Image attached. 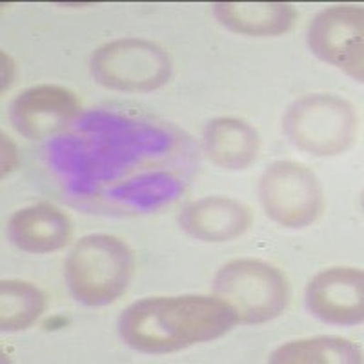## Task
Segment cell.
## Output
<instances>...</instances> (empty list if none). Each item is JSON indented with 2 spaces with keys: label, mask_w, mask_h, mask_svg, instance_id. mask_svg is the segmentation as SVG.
<instances>
[{
  "label": "cell",
  "mask_w": 364,
  "mask_h": 364,
  "mask_svg": "<svg viewBox=\"0 0 364 364\" xmlns=\"http://www.w3.org/2000/svg\"><path fill=\"white\" fill-rule=\"evenodd\" d=\"M2 93L11 86L13 75H15V66H13V60L8 57L6 51H2Z\"/></svg>",
  "instance_id": "e0dca14e"
},
{
  "label": "cell",
  "mask_w": 364,
  "mask_h": 364,
  "mask_svg": "<svg viewBox=\"0 0 364 364\" xmlns=\"http://www.w3.org/2000/svg\"><path fill=\"white\" fill-rule=\"evenodd\" d=\"M91 73L109 90L144 93L170 80L171 58L154 42L119 38L100 46L91 55Z\"/></svg>",
  "instance_id": "5b68a950"
},
{
  "label": "cell",
  "mask_w": 364,
  "mask_h": 364,
  "mask_svg": "<svg viewBox=\"0 0 364 364\" xmlns=\"http://www.w3.org/2000/svg\"><path fill=\"white\" fill-rule=\"evenodd\" d=\"M213 11L226 28L250 37L282 35L297 21V9L288 2H217Z\"/></svg>",
  "instance_id": "7c38bea8"
},
{
  "label": "cell",
  "mask_w": 364,
  "mask_h": 364,
  "mask_svg": "<svg viewBox=\"0 0 364 364\" xmlns=\"http://www.w3.org/2000/svg\"><path fill=\"white\" fill-rule=\"evenodd\" d=\"M80 113L73 91L55 84H41L22 91L11 104V122L21 135L31 141L63 132Z\"/></svg>",
  "instance_id": "ba28073f"
},
{
  "label": "cell",
  "mask_w": 364,
  "mask_h": 364,
  "mask_svg": "<svg viewBox=\"0 0 364 364\" xmlns=\"http://www.w3.org/2000/svg\"><path fill=\"white\" fill-rule=\"evenodd\" d=\"M273 364H357L359 348L343 337H311L279 346L269 357Z\"/></svg>",
  "instance_id": "5bb4252c"
},
{
  "label": "cell",
  "mask_w": 364,
  "mask_h": 364,
  "mask_svg": "<svg viewBox=\"0 0 364 364\" xmlns=\"http://www.w3.org/2000/svg\"><path fill=\"white\" fill-rule=\"evenodd\" d=\"M239 323L230 306L210 295L148 297L119 318L120 337L144 353H170L219 339Z\"/></svg>",
  "instance_id": "6da1fadb"
},
{
  "label": "cell",
  "mask_w": 364,
  "mask_h": 364,
  "mask_svg": "<svg viewBox=\"0 0 364 364\" xmlns=\"http://www.w3.org/2000/svg\"><path fill=\"white\" fill-rule=\"evenodd\" d=\"M306 304L317 318L339 326L363 323L364 275L359 268H330L306 288Z\"/></svg>",
  "instance_id": "9c48e42d"
},
{
  "label": "cell",
  "mask_w": 364,
  "mask_h": 364,
  "mask_svg": "<svg viewBox=\"0 0 364 364\" xmlns=\"http://www.w3.org/2000/svg\"><path fill=\"white\" fill-rule=\"evenodd\" d=\"M206 154L223 170H245L257 159L261 139L253 126L240 119L211 120L204 132Z\"/></svg>",
  "instance_id": "4fadbf2b"
},
{
  "label": "cell",
  "mask_w": 364,
  "mask_h": 364,
  "mask_svg": "<svg viewBox=\"0 0 364 364\" xmlns=\"http://www.w3.org/2000/svg\"><path fill=\"white\" fill-rule=\"evenodd\" d=\"M364 9L339 4L315 15L308 44L321 60L339 68L352 79H364Z\"/></svg>",
  "instance_id": "52a82bcc"
},
{
  "label": "cell",
  "mask_w": 364,
  "mask_h": 364,
  "mask_svg": "<svg viewBox=\"0 0 364 364\" xmlns=\"http://www.w3.org/2000/svg\"><path fill=\"white\" fill-rule=\"evenodd\" d=\"M18 166V154L17 148L13 144L6 133H2V175H8L9 171L17 170Z\"/></svg>",
  "instance_id": "2e32d148"
},
{
  "label": "cell",
  "mask_w": 364,
  "mask_h": 364,
  "mask_svg": "<svg viewBox=\"0 0 364 364\" xmlns=\"http://www.w3.org/2000/svg\"><path fill=\"white\" fill-rule=\"evenodd\" d=\"M259 195L269 219L284 228H306L324 208L317 175L294 161H279L264 171Z\"/></svg>",
  "instance_id": "8992f818"
},
{
  "label": "cell",
  "mask_w": 364,
  "mask_h": 364,
  "mask_svg": "<svg viewBox=\"0 0 364 364\" xmlns=\"http://www.w3.org/2000/svg\"><path fill=\"white\" fill-rule=\"evenodd\" d=\"M284 133L308 154L337 155L355 139V109L348 100L330 93L306 95L295 100L286 112Z\"/></svg>",
  "instance_id": "277c9868"
},
{
  "label": "cell",
  "mask_w": 364,
  "mask_h": 364,
  "mask_svg": "<svg viewBox=\"0 0 364 364\" xmlns=\"http://www.w3.org/2000/svg\"><path fill=\"white\" fill-rule=\"evenodd\" d=\"M46 295L24 281H2L0 284V326L4 331H21L44 314Z\"/></svg>",
  "instance_id": "9a60e30c"
},
{
  "label": "cell",
  "mask_w": 364,
  "mask_h": 364,
  "mask_svg": "<svg viewBox=\"0 0 364 364\" xmlns=\"http://www.w3.org/2000/svg\"><path fill=\"white\" fill-rule=\"evenodd\" d=\"M133 253L115 235H87L73 246L66 259L70 291L86 306H106L124 294L132 281Z\"/></svg>",
  "instance_id": "7a4b0ae2"
},
{
  "label": "cell",
  "mask_w": 364,
  "mask_h": 364,
  "mask_svg": "<svg viewBox=\"0 0 364 364\" xmlns=\"http://www.w3.org/2000/svg\"><path fill=\"white\" fill-rule=\"evenodd\" d=\"M252 224V210L232 197H204L188 204L181 213V226L188 235L206 242L237 239Z\"/></svg>",
  "instance_id": "30bf717a"
},
{
  "label": "cell",
  "mask_w": 364,
  "mask_h": 364,
  "mask_svg": "<svg viewBox=\"0 0 364 364\" xmlns=\"http://www.w3.org/2000/svg\"><path fill=\"white\" fill-rule=\"evenodd\" d=\"M213 294L245 324L268 323L290 302L284 273L259 259H235L217 272Z\"/></svg>",
  "instance_id": "3957f363"
},
{
  "label": "cell",
  "mask_w": 364,
  "mask_h": 364,
  "mask_svg": "<svg viewBox=\"0 0 364 364\" xmlns=\"http://www.w3.org/2000/svg\"><path fill=\"white\" fill-rule=\"evenodd\" d=\"M73 226L63 210L51 204H33L15 211L8 220V237L28 253H51L70 242Z\"/></svg>",
  "instance_id": "8fae6325"
}]
</instances>
